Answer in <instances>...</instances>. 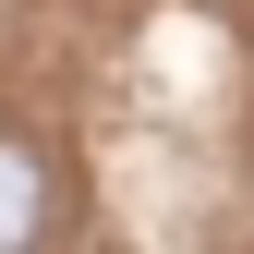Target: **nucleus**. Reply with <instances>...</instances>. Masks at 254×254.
I'll use <instances>...</instances> for the list:
<instances>
[{
    "mask_svg": "<svg viewBox=\"0 0 254 254\" xmlns=\"http://www.w3.org/2000/svg\"><path fill=\"white\" fill-rule=\"evenodd\" d=\"M49 218H61V182H49V157L24 145V133H0V254L49 242Z\"/></svg>",
    "mask_w": 254,
    "mask_h": 254,
    "instance_id": "f257e3e1",
    "label": "nucleus"
}]
</instances>
